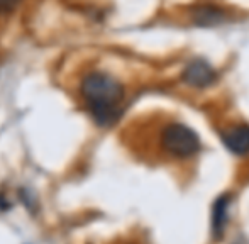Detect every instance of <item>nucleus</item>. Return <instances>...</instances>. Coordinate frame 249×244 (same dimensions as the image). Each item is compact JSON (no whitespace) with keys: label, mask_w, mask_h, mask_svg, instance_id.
Masks as SVG:
<instances>
[{"label":"nucleus","mask_w":249,"mask_h":244,"mask_svg":"<svg viewBox=\"0 0 249 244\" xmlns=\"http://www.w3.org/2000/svg\"><path fill=\"white\" fill-rule=\"evenodd\" d=\"M80 92L97 124L108 127L117 122L122 114L121 105L124 100V87L114 76L102 71L89 73L82 80Z\"/></svg>","instance_id":"nucleus-1"},{"label":"nucleus","mask_w":249,"mask_h":244,"mask_svg":"<svg viewBox=\"0 0 249 244\" xmlns=\"http://www.w3.org/2000/svg\"><path fill=\"white\" fill-rule=\"evenodd\" d=\"M161 144L164 151L175 158H190L198 153L200 139L194 129L180 122H173L163 129Z\"/></svg>","instance_id":"nucleus-2"},{"label":"nucleus","mask_w":249,"mask_h":244,"mask_svg":"<svg viewBox=\"0 0 249 244\" xmlns=\"http://www.w3.org/2000/svg\"><path fill=\"white\" fill-rule=\"evenodd\" d=\"M181 78L194 88H207L217 80V71L205 60H192L185 66Z\"/></svg>","instance_id":"nucleus-3"},{"label":"nucleus","mask_w":249,"mask_h":244,"mask_svg":"<svg viewBox=\"0 0 249 244\" xmlns=\"http://www.w3.org/2000/svg\"><path fill=\"white\" fill-rule=\"evenodd\" d=\"M222 141L232 155L246 156L249 155V125L237 124L222 132Z\"/></svg>","instance_id":"nucleus-4"},{"label":"nucleus","mask_w":249,"mask_h":244,"mask_svg":"<svg viewBox=\"0 0 249 244\" xmlns=\"http://www.w3.org/2000/svg\"><path fill=\"white\" fill-rule=\"evenodd\" d=\"M229 207H231V198L227 195H222L215 200L212 207V234L215 239H220L227 227V221H229Z\"/></svg>","instance_id":"nucleus-5"},{"label":"nucleus","mask_w":249,"mask_h":244,"mask_svg":"<svg viewBox=\"0 0 249 244\" xmlns=\"http://www.w3.org/2000/svg\"><path fill=\"white\" fill-rule=\"evenodd\" d=\"M226 19V12L213 5H202L194 10V22L198 26H215Z\"/></svg>","instance_id":"nucleus-6"},{"label":"nucleus","mask_w":249,"mask_h":244,"mask_svg":"<svg viewBox=\"0 0 249 244\" xmlns=\"http://www.w3.org/2000/svg\"><path fill=\"white\" fill-rule=\"evenodd\" d=\"M20 0H0V14H9L19 5Z\"/></svg>","instance_id":"nucleus-7"}]
</instances>
